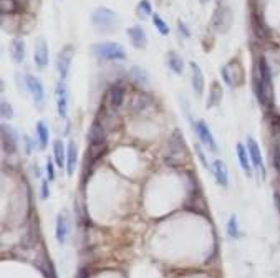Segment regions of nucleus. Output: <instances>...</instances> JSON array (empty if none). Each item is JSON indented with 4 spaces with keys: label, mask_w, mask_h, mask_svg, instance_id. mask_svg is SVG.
<instances>
[{
    "label": "nucleus",
    "mask_w": 280,
    "mask_h": 278,
    "mask_svg": "<svg viewBox=\"0 0 280 278\" xmlns=\"http://www.w3.org/2000/svg\"><path fill=\"white\" fill-rule=\"evenodd\" d=\"M254 90L264 108L270 109L274 104V86H272V71L265 58H259L254 70Z\"/></svg>",
    "instance_id": "nucleus-1"
},
{
    "label": "nucleus",
    "mask_w": 280,
    "mask_h": 278,
    "mask_svg": "<svg viewBox=\"0 0 280 278\" xmlns=\"http://www.w3.org/2000/svg\"><path fill=\"white\" fill-rule=\"evenodd\" d=\"M93 26L101 33H111L119 26V15L106 7H99L91 13Z\"/></svg>",
    "instance_id": "nucleus-2"
},
{
    "label": "nucleus",
    "mask_w": 280,
    "mask_h": 278,
    "mask_svg": "<svg viewBox=\"0 0 280 278\" xmlns=\"http://www.w3.org/2000/svg\"><path fill=\"white\" fill-rule=\"evenodd\" d=\"M93 55L99 60H124L126 51L123 48V45L115 43V42H105V43H96L93 46Z\"/></svg>",
    "instance_id": "nucleus-3"
},
{
    "label": "nucleus",
    "mask_w": 280,
    "mask_h": 278,
    "mask_svg": "<svg viewBox=\"0 0 280 278\" xmlns=\"http://www.w3.org/2000/svg\"><path fill=\"white\" fill-rule=\"evenodd\" d=\"M232 20H234V15H232V10L227 5H221L216 9L214 15H212L211 20V26L214 29L217 33H227L232 26Z\"/></svg>",
    "instance_id": "nucleus-4"
},
{
    "label": "nucleus",
    "mask_w": 280,
    "mask_h": 278,
    "mask_svg": "<svg viewBox=\"0 0 280 278\" xmlns=\"http://www.w3.org/2000/svg\"><path fill=\"white\" fill-rule=\"evenodd\" d=\"M222 78L224 81L229 86H242L245 81V75H244V68L239 60H231L227 65L222 66Z\"/></svg>",
    "instance_id": "nucleus-5"
},
{
    "label": "nucleus",
    "mask_w": 280,
    "mask_h": 278,
    "mask_svg": "<svg viewBox=\"0 0 280 278\" xmlns=\"http://www.w3.org/2000/svg\"><path fill=\"white\" fill-rule=\"evenodd\" d=\"M73 57H75V46L73 45H65L57 55V70H58L60 79H63V81L66 79V76H68Z\"/></svg>",
    "instance_id": "nucleus-6"
},
{
    "label": "nucleus",
    "mask_w": 280,
    "mask_h": 278,
    "mask_svg": "<svg viewBox=\"0 0 280 278\" xmlns=\"http://www.w3.org/2000/svg\"><path fill=\"white\" fill-rule=\"evenodd\" d=\"M25 83H27V88H29L30 95L33 98V103H35L38 109H42L43 104H45V90H43L42 81L33 75H25Z\"/></svg>",
    "instance_id": "nucleus-7"
},
{
    "label": "nucleus",
    "mask_w": 280,
    "mask_h": 278,
    "mask_svg": "<svg viewBox=\"0 0 280 278\" xmlns=\"http://www.w3.org/2000/svg\"><path fill=\"white\" fill-rule=\"evenodd\" d=\"M192 128H194L197 137L201 139V143L206 146L208 149H211L212 152H217V143L214 136H212V132L209 129V126L206 121H202V119H199V121L192 123Z\"/></svg>",
    "instance_id": "nucleus-8"
},
{
    "label": "nucleus",
    "mask_w": 280,
    "mask_h": 278,
    "mask_svg": "<svg viewBox=\"0 0 280 278\" xmlns=\"http://www.w3.org/2000/svg\"><path fill=\"white\" fill-rule=\"evenodd\" d=\"M106 139V129L101 123V119L96 118L95 121L91 123V128L88 132V141H90V149H101V146L105 144Z\"/></svg>",
    "instance_id": "nucleus-9"
},
{
    "label": "nucleus",
    "mask_w": 280,
    "mask_h": 278,
    "mask_svg": "<svg viewBox=\"0 0 280 278\" xmlns=\"http://www.w3.org/2000/svg\"><path fill=\"white\" fill-rule=\"evenodd\" d=\"M0 134H2V148L5 152H12L17 151V146H18V136H17V131L12 128V126L2 123L0 126Z\"/></svg>",
    "instance_id": "nucleus-10"
},
{
    "label": "nucleus",
    "mask_w": 280,
    "mask_h": 278,
    "mask_svg": "<svg viewBox=\"0 0 280 278\" xmlns=\"http://www.w3.org/2000/svg\"><path fill=\"white\" fill-rule=\"evenodd\" d=\"M33 62L38 68H45L48 65V45L43 37H38L35 40V46H33Z\"/></svg>",
    "instance_id": "nucleus-11"
},
{
    "label": "nucleus",
    "mask_w": 280,
    "mask_h": 278,
    "mask_svg": "<svg viewBox=\"0 0 280 278\" xmlns=\"http://www.w3.org/2000/svg\"><path fill=\"white\" fill-rule=\"evenodd\" d=\"M55 98H57V111L60 118H66L68 113V90L63 79H60L55 88Z\"/></svg>",
    "instance_id": "nucleus-12"
},
{
    "label": "nucleus",
    "mask_w": 280,
    "mask_h": 278,
    "mask_svg": "<svg viewBox=\"0 0 280 278\" xmlns=\"http://www.w3.org/2000/svg\"><path fill=\"white\" fill-rule=\"evenodd\" d=\"M181 148H184V141H183V132L176 129L174 134L171 137V143H169V156H168V162L169 164H179L181 161Z\"/></svg>",
    "instance_id": "nucleus-13"
},
{
    "label": "nucleus",
    "mask_w": 280,
    "mask_h": 278,
    "mask_svg": "<svg viewBox=\"0 0 280 278\" xmlns=\"http://www.w3.org/2000/svg\"><path fill=\"white\" fill-rule=\"evenodd\" d=\"M247 151H249V156H250V161L254 164V168L259 169L262 172V176L265 177V168H264V159H262V152H261V148H259V144L256 143V139L252 137H247Z\"/></svg>",
    "instance_id": "nucleus-14"
},
{
    "label": "nucleus",
    "mask_w": 280,
    "mask_h": 278,
    "mask_svg": "<svg viewBox=\"0 0 280 278\" xmlns=\"http://www.w3.org/2000/svg\"><path fill=\"white\" fill-rule=\"evenodd\" d=\"M128 38L133 43L135 48L144 50L146 45H148V37H146V32L141 25H133L128 29Z\"/></svg>",
    "instance_id": "nucleus-15"
},
{
    "label": "nucleus",
    "mask_w": 280,
    "mask_h": 278,
    "mask_svg": "<svg viewBox=\"0 0 280 278\" xmlns=\"http://www.w3.org/2000/svg\"><path fill=\"white\" fill-rule=\"evenodd\" d=\"M191 83H192V90L197 96H202L204 93V75L201 71V66H199L196 62H191Z\"/></svg>",
    "instance_id": "nucleus-16"
},
{
    "label": "nucleus",
    "mask_w": 280,
    "mask_h": 278,
    "mask_svg": "<svg viewBox=\"0 0 280 278\" xmlns=\"http://www.w3.org/2000/svg\"><path fill=\"white\" fill-rule=\"evenodd\" d=\"M70 234V225H68V217H66V212H60L57 217V229H55V237L57 242L60 245H63L66 242Z\"/></svg>",
    "instance_id": "nucleus-17"
},
{
    "label": "nucleus",
    "mask_w": 280,
    "mask_h": 278,
    "mask_svg": "<svg viewBox=\"0 0 280 278\" xmlns=\"http://www.w3.org/2000/svg\"><path fill=\"white\" fill-rule=\"evenodd\" d=\"M224 91L222 86L219 81H212L211 88H209V95H208V103H206V108H214V106H219L222 101Z\"/></svg>",
    "instance_id": "nucleus-18"
},
{
    "label": "nucleus",
    "mask_w": 280,
    "mask_h": 278,
    "mask_svg": "<svg viewBox=\"0 0 280 278\" xmlns=\"http://www.w3.org/2000/svg\"><path fill=\"white\" fill-rule=\"evenodd\" d=\"M212 172H214V177L219 185H222V187H227L229 185V174H227V168H225L224 161L221 159H216L214 161V165H212Z\"/></svg>",
    "instance_id": "nucleus-19"
},
{
    "label": "nucleus",
    "mask_w": 280,
    "mask_h": 278,
    "mask_svg": "<svg viewBox=\"0 0 280 278\" xmlns=\"http://www.w3.org/2000/svg\"><path fill=\"white\" fill-rule=\"evenodd\" d=\"M77 162H78L77 144H75V141H70L68 146H66V172H68V176H71L73 172H75Z\"/></svg>",
    "instance_id": "nucleus-20"
},
{
    "label": "nucleus",
    "mask_w": 280,
    "mask_h": 278,
    "mask_svg": "<svg viewBox=\"0 0 280 278\" xmlns=\"http://www.w3.org/2000/svg\"><path fill=\"white\" fill-rule=\"evenodd\" d=\"M10 55L15 63H22L25 60V42L22 38H13L10 43Z\"/></svg>",
    "instance_id": "nucleus-21"
},
{
    "label": "nucleus",
    "mask_w": 280,
    "mask_h": 278,
    "mask_svg": "<svg viewBox=\"0 0 280 278\" xmlns=\"http://www.w3.org/2000/svg\"><path fill=\"white\" fill-rule=\"evenodd\" d=\"M108 99H110V104L111 108H119V106L123 104L124 101V88L121 85H113L110 88V93H108Z\"/></svg>",
    "instance_id": "nucleus-22"
},
{
    "label": "nucleus",
    "mask_w": 280,
    "mask_h": 278,
    "mask_svg": "<svg viewBox=\"0 0 280 278\" xmlns=\"http://www.w3.org/2000/svg\"><path fill=\"white\" fill-rule=\"evenodd\" d=\"M237 157L239 162H241V168L247 176H252V161L249 156V151L244 144H237Z\"/></svg>",
    "instance_id": "nucleus-23"
},
{
    "label": "nucleus",
    "mask_w": 280,
    "mask_h": 278,
    "mask_svg": "<svg viewBox=\"0 0 280 278\" xmlns=\"http://www.w3.org/2000/svg\"><path fill=\"white\" fill-rule=\"evenodd\" d=\"M166 63L168 66L176 73V75H183L184 71V62H183V57L179 55L176 51H168V55H166Z\"/></svg>",
    "instance_id": "nucleus-24"
},
{
    "label": "nucleus",
    "mask_w": 280,
    "mask_h": 278,
    "mask_svg": "<svg viewBox=\"0 0 280 278\" xmlns=\"http://www.w3.org/2000/svg\"><path fill=\"white\" fill-rule=\"evenodd\" d=\"M53 159H55V164L58 168H65L66 165V148L62 139H57L53 143Z\"/></svg>",
    "instance_id": "nucleus-25"
},
{
    "label": "nucleus",
    "mask_w": 280,
    "mask_h": 278,
    "mask_svg": "<svg viewBox=\"0 0 280 278\" xmlns=\"http://www.w3.org/2000/svg\"><path fill=\"white\" fill-rule=\"evenodd\" d=\"M37 137H38L40 149H45L46 146H48V139H50L48 126L45 124V121H38L37 123Z\"/></svg>",
    "instance_id": "nucleus-26"
},
{
    "label": "nucleus",
    "mask_w": 280,
    "mask_h": 278,
    "mask_svg": "<svg viewBox=\"0 0 280 278\" xmlns=\"http://www.w3.org/2000/svg\"><path fill=\"white\" fill-rule=\"evenodd\" d=\"M252 26H254V30L259 37L262 38H269V26L265 25V22L262 20V17H259L257 13L252 15Z\"/></svg>",
    "instance_id": "nucleus-27"
},
{
    "label": "nucleus",
    "mask_w": 280,
    "mask_h": 278,
    "mask_svg": "<svg viewBox=\"0 0 280 278\" xmlns=\"http://www.w3.org/2000/svg\"><path fill=\"white\" fill-rule=\"evenodd\" d=\"M131 76H133V79H135L138 85H141V86L149 83L148 73H146V70L141 68V66H133V68H131Z\"/></svg>",
    "instance_id": "nucleus-28"
},
{
    "label": "nucleus",
    "mask_w": 280,
    "mask_h": 278,
    "mask_svg": "<svg viewBox=\"0 0 280 278\" xmlns=\"http://www.w3.org/2000/svg\"><path fill=\"white\" fill-rule=\"evenodd\" d=\"M136 13L139 18H146L152 15V9H151V2L149 0H139V4L136 7Z\"/></svg>",
    "instance_id": "nucleus-29"
},
{
    "label": "nucleus",
    "mask_w": 280,
    "mask_h": 278,
    "mask_svg": "<svg viewBox=\"0 0 280 278\" xmlns=\"http://www.w3.org/2000/svg\"><path fill=\"white\" fill-rule=\"evenodd\" d=\"M151 20H152V23H155V26L159 30V33H161L163 37H166L169 33V26H168V23L164 22V20L161 18V15L159 13H152L151 15Z\"/></svg>",
    "instance_id": "nucleus-30"
},
{
    "label": "nucleus",
    "mask_w": 280,
    "mask_h": 278,
    "mask_svg": "<svg viewBox=\"0 0 280 278\" xmlns=\"http://www.w3.org/2000/svg\"><path fill=\"white\" fill-rule=\"evenodd\" d=\"M0 10H2L4 15H7V13H15L18 10V4L17 0H0Z\"/></svg>",
    "instance_id": "nucleus-31"
},
{
    "label": "nucleus",
    "mask_w": 280,
    "mask_h": 278,
    "mask_svg": "<svg viewBox=\"0 0 280 278\" xmlns=\"http://www.w3.org/2000/svg\"><path fill=\"white\" fill-rule=\"evenodd\" d=\"M227 232H229V237H232V238L241 237V229H239V222H237L236 215H231L229 222H227Z\"/></svg>",
    "instance_id": "nucleus-32"
},
{
    "label": "nucleus",
    "mask_w": 280,
    "mask_h": 278,
    "mask_svg": "<svg viewBox=\"0 0 280 278\" xmlns=\"http://www.w3.org/2000/svg\"><path fill=\"white\" fill-rule=\"evenodd\" d=\"M0 111H2V116L5 119H12L13 118V108L9 103H7V99H2V101H0Z\"/></svg>",
    "instance_id": "nucleus-33"
},
{
    "label": "nucleus",
    "mask_w": 280,
    "mask_h": 278,
    "mask_svg": "<svg viewBox=\"0 0 280 278\" xmlns=\"http://www.w3.org/2000/svg\"><path fill=\"white\" fill-rule=\"evenodd\" d=\"M272 162H274L277 172L280 174V144L278 143H275L274 151H272Z\"/></svg>",
    "instance_id": "nucleus-34"
},
{
    "label": "nucleus",
    "mask_w": 280,
    "mask_h": 278,
    "mask_svg": "<svg viewBox=\"0 0 280 278\" xmlns=\"http://www.w3.org/2000/svg\"><path fill=\"white\" fill-rule=\"evenodd\" d=\"M45 171H46V179H48L50 182H53L55 181V164H53L50 159L46 161V168H45Z\"/></svg>",
    "instance_id": "nucleus-35"
},
{
    "label": "nucleus",
    "mask_w": 280,
    "mask_h": 278,
    "mask_svg": "<svg viewBox=\"0 0 280 278\" xmlns=\"http://www.w3.org/2000/svg\"><path fill=\"white\" fill-rule=\"evenodd\" d=\"M48 179H43L42 181V199L45 201V199H48V196H50V187H48Z\"/></svg>",
    "instance_id": "nucleus-36"
},
{
    "label": "nucleus",
    "mask_w": 280,
    "mask_h": 278,
    "mask_svg": "<svg viewBox=\"0 0 280 278\" xmlns=\"http://www.w3.org/2000/svg\"><path fill=\"white\" fill-rule=\"evenodd\" d=\"M46 278H57V271H55V267H53V263L48 260L46 262Z\"/></svg>",
    "instance_id": "nucleus-37"
},
{
    "label": "nucleus",
    "mask_w": 280,
    "mask_h": 278,
    "mask_svg": "<svg viewBox=\"0 0 280 278\" xmlns=\"http://www.w3.org/2000/svg\"><path fill=\"white\" fill-rule=\"evenodd\" d=\"M177 29H179V32L183 33V37H186V38H189V37H191L189 29H188V26H186V23H184V22H181V20H179V22H177Z\"/></svg>",
    "instance_id": "nucleus-38"
},
{
    "label": "nucleus",
    "mask_w": 280,
    "mask_h": 278,
    "mask_svg": "<svg viewBox=\"0 0 280 278\" xmlns=\"http://www.w3.org/2000/svg\"><path fill=\"white\" fill-rule=\"evenodd\" d=\"M77 278H90V271L86 268H80V271L77 273Z\"/></svg>",
    "instance_id": "nucleus-39"
},
{
    "label": "nucleus",
    "mask_w": 280,
    "mask_h": 278,
    "mask_svg": "<svg viewBox=\"0 0 280 278\" xmlns=\"http://www.w3.org/2000/svg\"><path fill=\"white\" fill-rule=\"evenodd\" d=\"M23 139H25V144H27V154H30L32 152V139L29 136H25Z\"/></svg>",
    "instance_id": "nucleus-40"
},
{
    "label": "nucleus",
    "mask_w": 280,
    "mask_h": 278,
    "mask_svg": "<svg viewBox=\"0 0 280 278\" xmlns=\"http://www.w3.org/2000/svg\"><path fill=\"white\" fill-rule=\"evenodd\" d=\"M272 123H274V124L277 126V128H280V116H275V118H274V121H272Z\"/></svg>",
    "instance_id": "nucleus-41"
},
{
    "label": "nucleus",
    "mask_w": 280,
    "mask_h": 278,
    "mask_svg": "<svg viewBox=\"0 0 280 278\" xmlns=\"http://www.w3.org/2000/svg\"><path fill=\"white\" fill-rule=\"evenodd\" d=\"M199 2H201L202 5H206V4H208V2H211V0H199Z\"/></svg>",
    "instance_id": "nucleus-42"
}]
</instances>
